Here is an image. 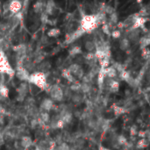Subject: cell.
I'll return each instance as SVG.
<instances>
[{"instance_id":"cell-3","label":"cell","mask_w":150,"mask_h":150,"mask_svg":"<svg viewBox=\"0 0 150 150\" xmlns=\"http://www.w3.org/2000/svg\"><path fill=\"white\" fill-rule=\"evenodd\" d=\"M0 74L8 75L9 76H15V70L10 64L4 52L2 50H0Z\"/></svg>"},{"instance_id":"cell-21","label":"cell","mask_w":150,"mask_h":150,"mask_svg":"<svg viewBox=\"0 0 150 150\" xmlns=\"http://www.w3.org/2000/svg\"><path fill=\"white\" fill-rule=\"evenodd\" d=\"M84 47H85V49H86L89 53L94 52V51L96 50V42L93 41V40H89L85 41V43H84Z\"/></svg>"},{"instance_id":"cell-31","label":"cell","mask_w":150,"mask_h":150,"mask_svg":"<svg viewBox=\"0 0 150 150\" xmlns=\"http://www.w3.org/2000/svg\"><path fill=\"white\" fill-rule=\"evenodd\" d=\"M116 143L117 145L120 147V146H123V145H126L127 143V139L124 136V135H119L117 138H116Z\"/></svg>"},{"instance_id":"cell-40","label":"cell","mask_w":150,"mask_h":150,"mask_svg":"<svg viewBox=\"0 0 150 150\" xmlns=\"http://www.w3.org/2000/svg\"><path fill=\"white\" fill-rule=\"evenodd\" d=\"M98 150H110L109 149H107V148H105V147H104V146H100L99 147V149Z\"/></svg>"},{"instance_id":"cell-16","label":"cell","mask_w":150,"mask_h":150,"mask_svg":"<svg viewBox=\"0 0 150 150\" xmlns=\"http://www.w3.org/2000/svg\"><path fill=\"white\" fill-rule=\"evenodd\" d=\"M105 72L106 77H108V78L114 79L118 76V72L113 66H109L106 69H105Z\"/></svg>"},{"instance_id":"cell-1","label":"cell","mask_w":150,"mask_h":150,"mask_svg":"<svg viewBox=\"0 0 150 150\" xmlns=\"http://www.w3.org/2000/svg\"><path fill=\"white\" fill-rule=\"evenodd\" d=\"M28 82L34 85L36 88L40 90H47V76L45 73L40 71H35L30 74Z\"/></svg>"},{"instance_id":"cell-32","label":"cell","mask_w":150,"mask_h":150,"mask_svg":"<svg viewBox=\"0 0 150 150\" xmlns=\"http://www.w3.org/2000/svg\"><path fill=\"white\" fill-rule=\"evenodd\" d=\"M69 89L70 90V91L72 93H74V92H79L80 91V83L77 82V81L75 82V83H73Z\"/></svg>"},{"instance_id":"cell-25","label":"cell","mask_w":150,"mask_h":150,"mask_svg":"<svg viewBox=\"0 0 150 150\" xmlns=\"http://www.w3.org/2000/svg\"><path fill=\"white\" fill-rule=\"evenodd\" d=\"M60 34H61V30H60L59 28H57V27H53V28H51V29L47 33V37H50V38L58 37Z\"/></svg>"},{"instance_id":"cell-2","label":"cell","mask_w":150,"mask_h":150,"mask_svg":"<svg viewBox=\"0 0 150 150\" xmlns=\"http://www.w3.org/2000/svg\"><path fill=\"white\" fill-rule=\"evenodd\" d=\"M98 26L97 18L95 14L83 15L82 19L80 20V28L83 31V33H91Z\"/></svg>"},{"instance_id":"cell-4","label":"cell","mask_w":150,"mask_h":150,"mask_svg":"<svg viewBox=\"0 0 150 150\" xmlns=\"http://www.w3.org/2000/svg\"><path fill=\"white\" fill-rule=\"evenodd\" d=\"M50 98L54 101V102H62L64 99L63 97V90L62 89V87H60V85L58 84H53L51 85L48 89H47Z\"/></svg>"},{"instance_id":"cell-11","label":"cell","mask_w":150,"mask_h":150,"mask_svg":"<svg viewBox=\"0 0 150 150\" xmlns=\"http://www.w3.org/2000/svg\"><path fill=\"white\" fill-rule=\"evenodd\" d=\"M139 17V15L138 14H133V15H131V16H129L127 18H126L122 23H123V28H128V29H130L132 26H133V25H134V23L135 22V20H136V18Z\"/></svg>"},{"instance_id":"cell-26","label":"cell","mask_w":150,"mask_h":150,"mask_svg":"<svg viewBox=\"0 0 150 150\" xmlns=\"http://www.w3.org/2000/svg\"><path fill=\"white\" fill-rule=\"evenodd\" d=\"M81 53H82V49H81V47H79V46H75L69 51V55L72 57H75V56L80 54Z\"/></svg>"},{"instance_id":"cell-19","label":"cell","mask_w":150,"mask_h":150,"mask_svg":"<svg viewBox=\"0 0 150 150\" xmlns=\"http://www.w3.org/2000/svg\"><path fill=\"white\" fill-rule=\"evenodd\" d=\"M62 76L66 79V80H68L69 83H75V82H76V78L74 77V76L68 70V69H64L63 70H62Z\"/></svg>"},{"instance_id":"cell-35","label":"cell","mask_w":150,"mask_h":150,"mask_svg":"<svg viewBox=\"0 0 150 150\" xmlns=\"http://www.w3.org/2000/svg\"><path fill=\"white\" fill-rule=\"evenodd\" d=\"M114 11H115V9L112 5H109V4L105 5L103 9V12L105 14H107V15H110V14L113 13Z\"/></svg>"},{"instance_id":"cell-24","label":"cell","mask_w":150,"mask_h":150,"mask_svg":"<svg viewBox=\"0 0 150 150\" xmlns=\"http://www.w3.org/2000/svg\"><path fill=\"white\" fill-rule=\"evenodd\" d=\"M149 139L147 138H142L141 140H139L136 143V147L137 149H146L148 146H149Z\"/></svg>"},{"instance_id":"cell-36","label":"cell","mask_w":150,"mask_h":150,"mask_svg":"<svg viewBox=\"0 0 150 150\" xmlns=\"http://www.w3.org/2000/svg\"><path fill=\"white\" fill-rule=\"evenodd\" d=\"M142 56L144 60H149L150 56V51L149 47H146V48H143L142 49Z\"/></svg>"},{"instance_id":"cell-30","label":"cell","mask_w":150,"mask_h":150,"mask_svg":"<svg viewBox=\"0 0 150 150\" xmlns=\"http://www.w3.org/2000/svg\"><path fill=\"white\" fill-rule=\"evenodd\" d=\"M74 144H75V148L76 149H82L83 148V146L85 145V141L83 138H77L75 141Z\"/></svg>"},{"instance_id":"cell-28","label":"cell","mask_w":150,"mask_h":150,"mask_svg":"<svg viewBox=\"0 0 150 150\" xmlns=\"http://www.w3.org/2000/svg\"><path fill=\"white\" fill-rule=\"evenodd\" d=\"M113 112L116 116H120V115H122L124 113L127 112V109L125 107H122V106H117L115 105L113 107Z\"/></svg>"},{"instance_id":"cell-12","label":"cell","mask_w":150,"mask_h":150,"mask_svg":"<svg viewBox=\"0 0 150 150\" xmlns=\"http://www.w3.org/2000/svg\"><path fill=\"white\" fill-rule=\"evenodd\" d=\"M51 68H52V65H51L50 62H48V61H43L40 63H39L37 66V69H39V71L45 73V74L47 72H48L51 69Z\"/></svg>"},{"instance_id":"cell-5","label":"cell","mask_w":150,"mask_h":150,"mask_svg":"<svg viewBox=\"0 0 150 150\" xmlns=\"http://www.w3.org/2000/svg\"><path fill=\"white\" fill-rule=\"evenodd\" d=\"M29 84L26 82H22L16 89V92H17V97H16V100L18 102H23L25 99L26 95L29 92Z\"/></svg>"},{"instance_id":"cell-15","label":"cell","mask_w":150,"mask_h":150,"mask_svg":"<svg viewBox=\"0 0 150 150\" xmlns=\"http://www.w3.org/2000/svg\"><path fill=\"white\" fill-rule=\"evenodd\" d=\"M20 146L23 148V149H28L32 146L33 144V141H32V138L30 136H23L21 139H20V142H19Z\"/></svg>"},{"instance_id":"cell-22","label":"cell","mask_w":150,"mask_h":150,"mask_svg":"<svg viewBox=\"0 0 150 150\" xmlns=\"http://www.w3.org/2000/svg\"><path fill=\"white\" fill-rule=\"evenodd\" d=\"M139 43H140V47L142 49L149 47L150 44V39L149 36H143L142 38H140L139 40Z\"/></svg>"},{"instance_id":"cell-18","label":"cell","mask_w":150,"mask_h":150,"mask_svg":"<svg viewBox=\"0 0 150 150\" xmlns=\"http://www.w3.org/2000/svg\"><path fill=\"white\" fill-rule=\"evenodd\" d=\"M93 87L91 86V83H80V91L83 94H89L91 91H92Z\"/></svg>"},{"instance_id":"cell-43","label":"cell","mask_w":150,"mask_h":150,"mask_svg":"<svg viewBox=\"0 0 150 150\" xmlns=\"http://www.w3.org/2000/svg\"><path fill=\"white\" fill-rule=\"evenodd\" d=\"M34 150H40V149H37V148H36V149H35Z\"/></svg>"},{"instance_id":"cell-23","label":"cell","mask_w":150,"mask_h":150,"mask_svg":"<svg viewBox=\"0 0 150 150\" xmlns=\"http://www.w3.org/2000/svg\"><path fill=\"white\" fill-rule=\"evenodd\" d=\"M45 9V4L41 1H38L33 4V11L35 13H42Z\"/></svg>"},{"instance_id":"cell-41","label":"cell","mask_w":150,"mask_h":150,"mask_svg":"<svg viewBox=\"0 0 150 150\" xmlns=\"http://www.w3.org/2000/svg\"><path fill=\"white\" fill-rule=\"evenodd\" d=\"M136 2H137L138 4H141V3L142 2V0H136Z\"/></svg>"},{"instance_id":"cell-37","label":"cell","mask_w":150,"mask_h":150,"mask_svg":"<svg viewBox=\"0 0 150 150\" xmlns=\"http://www.w3.org/2000/svg\"><path fill=\"white\" fill-rule=\"evenodd\" d=\"M110 28H111V27H110L109 25L106 24V23H105V24L102 25V32H103L105 34H107V35H110V34H111Z\"/></svg>"},{"instance_id":"cell-10","label":"cell","mask_w":150,"mask_h":150,"mask_svg":"<svg viewBox=\"0 0 150 150\" xmlns=\"http://www.w3.org/2000/svg\"><path fill=\"white\" fill-rule=\"evenodd\" d=\"M70 100L75 105H80L84 101V94H83L81 91L79 92H74L72 93L70 97Z\"/></svg>"},{"instance_id":"cell-38","label":"cell","mask_w":150,"mask_h":150,"mask_svg":"<svg viewBox=\"0 0 150 150\" xmlns=\"http://www.w3.org/2000/svg\"><path fill=\"white\" fill-rule=\"evenodd\" d=\"M113 39H119L121 36V32L120 30H113L110 34Z\"/></svg>"},{"instance_id":"cell-6","label":"cell","mask_w":150,"mask_h":150,"mask_svg":"<svg viewBox=\"0 0 150 150\" xmlns=\"http://www.w3.org/2000/svg\"><path fill=\"white\" fill-rule=\"evenodd\" d=\"M15 76L21 82H27L29 76H30V73L22 65H18L17 67V69L15 70Z\"/></svg>"},{"instance_id":"cell-42","label":"cell","mask_w":150,"mask_h":150,"mask_svg":"<svg viewBox=\"0 0 150 150\" xmlns=\"http://www.w3.org/2000/svg\"><path fill=\"white\" fill-rule=\"evenodd\" d=\"M2 140H3V135H2V134H0V142H1Z\"/></svg>"},{"instance_id":"cell-8","label":"cell","mask_w":150,"mask_h":150,"mask_svg":"<svg viewBox=\"0 0 150 150\" xmlns=\"http://www.w3.org/2000/svg\"><path fill=\"white\" fill-rule=\"evenodd\" d=\"M54 107V103L51 98H45L41 101L40 105V108L41 111L44 112H49L50 111H52Z\"/></svg>"},{"instance_id":"cell-34","label":"cell","mask_w":150,"mask_h":150,"mask_svg":"<svg viewBox=\"0 0 150 150\" xmlns=\"http://www.w3.org/2000/svg\"><path fill=\"white\" fill-rule=\"evenodd\" d=\"M70 146L67 143V142H62L61 143H59L58 147L56 149H54V150H70Z\"/></svg>"},{"instance_id":"cell-20","label":"cell","mask_w":150,"mask_h":150,"mask_svg":"<svg viewBox=\"0 0 150 150\" xmlns=\"http://www.w3.org/2000/svg\"><path fill=\"white\" fill-rule=\"evenodd\" d=\"M39 120L41 122H43V123H49L50 122V120H51V117H50L49 112L41 111L39 113Z\"/></svg>"},{"instance_id":"cell-17","label":"cell","mask_w":150,"mask_h":150,"mask_svg":"<svg viewBox=\"0 0 150 150\" xmlns=\"http://www.w3.org/2000/svg\"><path fill=\"white\" fill-rule=\"evenodd\" d=\"M130 46H131V42L129 41V40L127 37H125L120 40V48L122 51H127L130 48Z\"/></svg>"},{"instance_id":"cell-27","label":"cell","mask_w":150,"mask_h":150,"mask_svg":"<svg viewBox=\"0 0 150 150\" xmlns=\"http://www.w3.org/2000/svg\"><path fill=\"white\" fill-rule=\"evenodd\" d=\"M9 88L5 85V84H1L0 85V96L2 98H8L9 96Z\"/></svg>"},{"instance_id":"cell-39","label":"cell","mask_w":150,"mask_h":150,"mask_svg":"<svg viewBox=\"0 0 150 150\" xmlns=\"http://www.w3.org/2000/svg\"><path fill=\"white\" fill-rule=\"evenodd\" d=\"M138 127L135 126V125H134V126H132L131 127H130V134L132 135V136H135V135H137L138 134Z\"/></svg>"},{"instance_id":"cell-14","label":"cell","mask_w":150,"mask_h":150,"mask_svg":"<svg viewBox=\"0 0 150 150\" xmlns=\"http://www.w3.org/2000/svg\"><path fill=\"white\" fill-rule=\"evenodd\" d=\"M60 117H61V120H62V122L64 123V125H69L72 122L74 116H73V113L70 111H69V112H66L65 113L60 115Z\"/></svg>"},{"instance_id":"cell-13","label":"cell","mask_w":150,"mask_h":150,"mask_svg":"<svg viewBox=\"0 0 150 150\" xmlns=\"http://www.w3.org/2000/svg\"><path fill=\"white\" fill-rule=\"evenodd\" d=\"M55 10V4L53 0H48L45 4V13L47 15H53Z\"/></svg>"},{"instance_id":"cell-33","label":"cell","mask_w":150,"mask_h":150,"mask_svg":"<svg viewBox=\"0 0 150 150\" xmlns=\"http://www.w3.org/2000/svg\"><path fill=\"white\" fill-rule=\"evenodd\" d=\"M118 20H119V17H118V14H117L116 11H114L113 13H112V14L109 15V21H110L112 25L117 24V23L119 22Z\"/></svg>"},{"instance_id":"cell-9","label":"cell","mask_w":150,"mask_h":150,"mask_svg":"<svg viewBox=\"0 0 150 150\" xmlns=\"http://www.w3.org/2000/svg\"><path fill=\"white\" fill-rule=\"evenodd\" d=\"M140 34H141L140 29H129L127 38L129 40L130 42L136 43V42H139V40L141 38Z\"/></svg>"},{"instance_id":"cell-7","label":"cell","mask_w":150,"mask_h":150,"mask_svg":"<svg viewBox=\"0 0 150 150\" xmlns=\"http://www.w3.org/2000/svg\"><path fill=\"white\" fill-rule=\"evenodd\" d=\"M22 9V3L19 0H11L8 4V11L12 15L20 12Z\"/></svg>"},{"instance_id":"cell-29","label":"cell","mask_w":150,"mask_h":150,"mask_svg":"<svg viewBox=\"0 0 150 150\" xmlns=\"http://www.w3.org/2000/svg\"><path fill=\"white\" fill-rule=\"evenodd\" d=\"M98 62H99L100 69H106L110 65V58H108V57L100 59V60H98Z\"/></svg>"}]
</instances>
